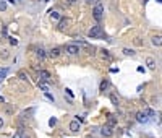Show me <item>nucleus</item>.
<instances>
[{"label":"nucleus","instance_id":"4be33fe9","mask_svg":"<svg viewBox=\"0 0 162 138\" xmlns=\"http://www.w3.org/2000/svg\"><path fill=\"white\" fill-rule=\"evenodd\" d=\"M20 78H21V80H28V75H26L24 71H20Z\"/></svg>","mask_w":162,"mask_h":138},{"label":"nucleus","instance_id":"aec40b11","mask_svg":"<svg viewBox=\"0 0 162 138\" xmlns=\"http://www.w3.org/2000/svg\"><path fill=\"white\" fill-rule=\"evenodd\" d=\"M144 114H148V115H151V117H154V115H156V112H154V110H152V109H148Z\"/></svg>","mask_w":162,"mask_h":138},{"label":"nucleus","instance_id":"423d86ee","mask_svg":"<svg viewBox=\"0 0 162 138\" xmlns=\"http://www.w3.org/2000/svg\"><path fill=\"white\" fill-rule=\"evenodd\" d=\"M39 78L42 81H49L50 80V73L47 71V70H39Z\"/></svg>","mask_w":162,"mask_h":138},{"label":"nucleus","instance_id":"0eeeda50","mask_svg":"<svg viewBox=\"0 0 162 138\" xmlns=\"http://www.w3.org/2000/svg\"><path fill=\"white\" fill-rule=\"evenodd\" d=\"M68 20H66V18H60V23H59V29L60 31H65L66 28H68Z\"/></svg>","mask_w":162,"mask_h":138},{"label":"nucleus","instance_id":"f257e3e1","mask_svg":"<svg viewBox=\"0 0 162 138\" xmlns=\"http://www.w3.org/2000/svg\"><path fill=\"white\" fill-rule=\"evenodd\" d=\"M102 13H104V5L102 2H96V7H94V10H92V15H94V20L96 21H101L102 20Z\"/></svg>","mask_w":162,"mask_h":138},{"label":"nucleus","instance_id":"b1692460","mask_svg":"<svg viewBox=\"0 0 162 138\" xmlns=\"http://www.w3.org/2000/svg\"><path fill=\"white\" fill-rule=\"evenodd\" d=\"M10 44H12V45H16V44H18V39H15V38H10Z\"/></svg>","mask_w":162,"mask_h":138},{"label":"nucleus","instance_id":"bb28decb","mask_svg":"<svg viewBox=\"0 0 162 138\" xmlns=\"http://www.w3.org/2000/svg\"><path fill=\"white\" fill-rule=\"evenodd\" d=\"M2 127H3V119L0 117V128H2Z\"/></svg>","mask_w":162,"mask_h":138},{"label":"nucleus","instance_id":"f3484780","mask_svg":"<svg viewBox=\"0 0 162 138\" xmlns=\"http://www.w3.org/2000/svg\"><path fill=\"white\" fill-rule=\"evenodd\" d=\"M109 124H110V125H115V124H117L115 115H109Z\"/></svg>","mask_w":162,"mask_h":138},{"label":"nucleus","instance_id":"c756f323","mask_svg":"<svg viewBox=\"0 0 162 138\" xmlns=\"http://www.w3.org/2000/svg\"><path fill=\"white\" fill-rule=\"evenodd\" d=\"M68 2H70V3H73V2H76V0H68Z\"/></svg>","mask_w":162,"mask_h":138},{"label":"nucleus","instance_id":"ddd939ff","mask_svg":"<svg viewBox=\"0 0 162 138\" xmlns=\"http://www.w3.org/2000/svg\"><path fill=\"white\" fill-rule=\"evenodd\" d=\"M162 38H160V36H154V38H152V44H154V45H157V47H159V45L162 44V41H160Z\"/></svg>","mask_w":162,"mask_h":138},{"label":"nucleus","instance_id":"6ab92c4d","mask_svg":"<svg viewBox=\"0 0 162 138\" xmlns=\"http://www.w3.org/2000/svg\"><path fill=\"white\" fill-rule=\"evenodd\" d=\"M110 101L113 103V106H117V104H118V98H117L115 94H112V96H110Z\"/></svg>","mask_w":162,"mask_h":138},{"label":"nucleus","instance_id":"9d476101","mask_svg":"<svg viewBox=\"0 0 162 138\" xmlns=\"http://www.w3.org/2000/svg\"><path fill=\"white\" fill-rule=\"evenodd\" d=\"M49 55H50V57H59V55H60V49H59V47H54V49H50Z\"/></svg>","mask_w":162,"mask_h":138},{"label":"nucleus","instance_id":"393cba45","mask_svg":"<svg viewBox=\"0 0 162 138\" xmlns=\"http://www.w3.org/2000/svg\"><path fill=\"white\" fill-rule=\"evenodd\" d=\"M55 124H57V119H50V120H49V125H50V127H54Z\"/></svg>","mask_w":162,"mask_h":138},{"label":"nucleus","instance_id":"20e7f679","mask_svg":"<svg viewBox=\"0 0 162 138\" xmlns=\"http://www.w3.org/2000/svg\"><path fill=\"white\" fill-rule=\"evenodd\" d=\"M101 133H102V136H112V135H113V130H112L110 125H104V127L101 128Z\"/></svg>","mask_w":162,"mask_h":138},{"label":"nucleus","instance_id":"f8f14e48","mask_svg":"<svg viewBox=\"0 0 162 138\" xmlns=\"http://www.w3.org/2000/svg\"><path fill=\"white\" fill-rule=\"evenodd\" d=\"M0 57H2L3 60H7L8 57H10V52H8V49H2V52H0Z\"/></svg>","mask_w":162,"mask_h":138},{"label":"nucleus","instance_id":"6e6552de","mask_svg":"<svg viewBox=\"0 0 162 138\" xmlns=\"http://www.w3.org/2000/svg\"><path fill=\"white\" fill-rule=\"evenodd\" d=\"M136 120L141 122V124H146V122H148V117H146L144 112H138V114H136Z\"/></svg>","mask_w":162,"mask_h":138},{"label":"nucleus","instance_id":"5701e85b","mask_svg":"<svg viewBox=\"0 0 162 138\" xmlns=\"http://www.w3.org/2000/svg\"><path fill=\"white\" fill-rule=\"evenodd\" d=\"M102 57H106V59H110V54L107 50H102Z\"/></svg>","mask_w":162,"mask_h":138},{"label":"nucleus","instance_id":"2eb2a0df","mask_svg":"<svg viewBox=\"0 0 162 138\" xmlns=\"http://www.w3.org/2000/svg\"><path fill=\"white\" fill-rule=\"evenodd\" d=\"M7 10V2L5 0H0V12H5Z\"/></svg>","mask_w":162,"mask_h":138},{"label":"nucleus","instance_id":"4468645a","mask_svg":"<svg viewBox=\"0 0 162 138\" xmlns=\"http://www.w3.org/2000/svg\"><path fill=\"white\" fill-rule=\"evenodd\" d=\"M36 54H37V57H39L41 60H42V59H45V52H44L42 49H37V52H36Z\"/></svg>","mask_w":162,"mask_h":138},{"label":"nucleus","instance_id":"412c9836","mask_svg":"<svg viewBox=\"0 0 162 138\" xmlns=\"http://www.w3.org/2000/svg\"><path fill=\"white\" fill-rule=\"evenodd\" d=\"M7 71H8L7 68H3V70H0V80H2V78H3V76L7 75Z\"/></svg>","mask_w":162,"mask_h":138},{"label":"nucleus","instance_id":"a211bd4d","mask_svg":"<svg viewBox=\"0 0 162 138\" xmlns=\"http://www.w3.org/2000/svg\"><path fill=\"white\" fill-rule=\"evenodd\" d=\"M123 54H125V55H130V57H131V55H135V50H131V49H123Z\"/></svg>","mask_w":162,"mask_h":138},{"label":"nucleus","instance_id":"39448f33","mask_svg":"<svg viewBox=\"0 0 162 138\" xmlns=\"http://www.w3.org/2000/svg\"><path fill=\"white\" fill-rule=\"evenodd\" d=\"M80 128H81V125H80L78 120H73V122L70 124V132H73V133H78Z\"/></svg>","mask_w":162,"mask_h":138},{"label":"nucleus","instance_id":"9b49d317","mask_svg":"<svg viewBox=\"0 0 162 138\" xmlns=\"http://www.w3.org/2000/svg\"><path fill=\"white\" fill-rule=\"evenodd\" d=\"M50 18H52V20H60V18H62V15H60V12L54 10V12H50Z\"/></svg>","mask_w":162,"mask_h":138},{"label":"nucleus","instance_id":"7ed1b4c3","mask_svg":"<svg viewBox=\"0 0 162 138\" xmlns=\"http://www.w3.org/2000/svg\"><path fill=\"white\" fill-rule=\"evenodd\" d=\"M65 50L68 52V54H71V55H76L80 52V47L76 44H68V45H65Z\"/></svg>","mask_w":162,"mask_h":138},{"label":"nucleus","instance_id":"dca6fc26","mask_svg":"<svg viewBox=\"0 0 162 138\" xmlns=\"http://www.w3.org/2000/svg\"><path fill=\"white\" fill-rule=\"evenodd\" d=\"M107 86H109V83L104 80V81L101 83V86H99V88H101V91H106V89H107Z\"/></svg>","mask_w":162,"mask_h":138},{"label":"nucleus","instance_id":"7c9ffc66","mask_svg":"<svg viewBox=\"0 0 162 138\" xmlns=\"http://www.w3.org/2000/svg\"><path fill=\"white\" fill-rule=\"evenodd\" d=\"M86 138H94V136H91V135H88V136H86Z\"/></svg>","mask_w":162,"mask_h":138},{"label":"nucleus","instance_id":"cd10ccee","mask_svg":"<svg viewBox=\"0 0 162 138\" xmlns=\"http://www.w3.org/2000/svg\"><path fill=\"white\" fill-rule=\"evenodd\" d=\"M86 2H88V3H96L97 0H86Z\"/></svg>","mask_w":162,"mask_h":138},{"label":"nucleus","instance_id":"c85d7f7f","mask_svg":"<svg viewBox=\"0 0 162 138\" xmlns=\"http://www.w3.org/2000/svg\"><path fill=\"white\" fill-rule=\"evenodd\" d=\"M13 138H21V136H20V133H18V135H13Z\"/></svg>","mask_w":162,"mask_h":138},{"label":"nucleus","instance_id":"a878e982","mask_svg":"<svg viewBox=\"0 0 162 138\" xmlns=\"http://www.w3.org/2000/svg\"><path fill=\"white\" fill-rule=\"evenodd\" d=\"M39 88H41L42 91H47V85H44V83H39Z\"/></svg>","mask_w":162,"mask_h":138},{"label":"nucleus","instance_id":"1a4fd4ad","mask_svg":"<svg viewBox=\"0 0 162 138\" xmlns=\"http://www.w3.org/2000/svg\"><path fill=\"white\" fill-rule=\"evenodd\" d=\"M146 65H148L149 70H154V68H156V60L152 59V57H148V59H146Z\"/></svg>","mask_w":162,"mask_h":138},{"label":"nucleus","instance_id":"f03ea898","mask_svg":"<svg viewBox=\"0 0 162 138\" xmlns=\"http://www.w3.org/2000/svg\"><path fill=\"white\" fill-rule=\"evenodd\" d=\"M88 34H89V38H99V36L102 34V29H101V26H94V28H91Z\"/></svg>","mask_w":162,"mask_h":138}]
</instances>
